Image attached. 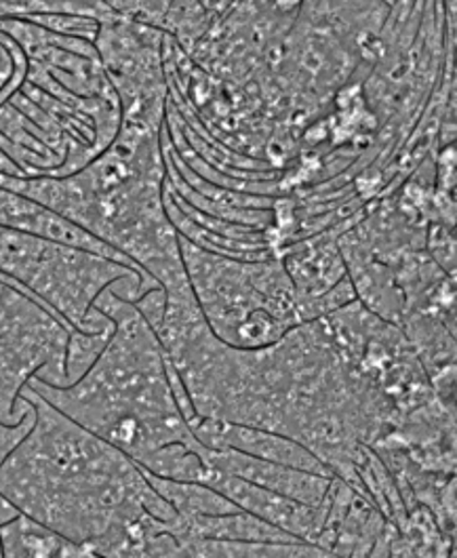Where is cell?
<instances>
[{"instance_id":"4","label":"cell","mask_w":457,"mask_h":558,"mask_svg":"<svg viewBox=\"0 0 457 558\" xmlns=\"http://www.w3.org/2000/svg\"><path fill=\"white\" fill-rule=\"evenodd\" d=\"M180 245L199 306L224 343L262 350L304 323L282 262L234 259L196 247L182 236Z\"/></svg>"},{"instance_id":"18","label":"cell","mask_w":457,"mask_h":558,"mask_svg":"<svg viewBox=\"0 0 457 558\" xmlns=\"http://www.w3.org/2000/svg\"><path fill=\"white\" fill-rule=\"evenodd\" d=\"M28 22H34L47 31L56 32L61 36H74V38H85L95 43L101 22L85 17V15H65V13H56V15H36Z\"/></svg>"},{"instance_id":"9","label":"cell","mask_w":457,"mask_h":558,"mask_svg":"<svg viewBox=\"0 0 457 558\" xmlns=\"http://www.w3.org/2000/svg\"><path fill=\"white\" fill-rule=\"evenodd\" d=\"M192 435L196 440L209 449H232L241 451L244 456L260 458L275 464L291 465L304 472H312L318 476L334 478L336 474L321 458H316L304 445L289 436L278 435L273 430L239 426L224 420H212L196 415L188 422Z\"/></svg>"},{"instance_id":"15","label":"cell","mask_w":457,"mask_h":558,"mask_svg":"<svg viewBox=\"0 0 457 558\" xmlns=\"http://www.w3.org/2000/svg\"><path fill=\"white\" fill-rule=\"evenodd\" d=\"M115 329L101 331V333H85L79 329H72L70 340H68V350H65V377L68 386L79 381L85 373L92 369L104 348L112 338Z\"/></svg>"},{"instance_id":"12","label":"cell","mask_w":457,"mask_h":558,"mask_svg":"<svg viewBox=\"0 0 457 558\" xmlns=\"http://www.w3.org/2000/svg\"><path fill=\"white\" fill-rule=\"evenodd\" d=\"M2 558H101L17 514L0 525Z\"/></svg>"},{"instance_id":"2","label":"cell","mask_w":457,"mask_h":558,"mask_svg":"<svg viewBox=\"0 0 457 558\" xmlns=\"http://www.w3.org/2000/svg\"><path fill=\"white\" fill-rule=\"evenodd\" d=\"M165 131V129H163ZM163 131L119 129L115 144L61 178L0 175L20 192L119 251L165 291L190 284L180 232L167 214Z\"/></svg>"},{"instance_id":"3","label":"cell","mask_w":457,"mask_h":558,"mask_svg":"<svg viewBox=\"0 0 457 558\" xmlns=\"http://www.w3.org/2000/svg\"><path fill=\"white\" fill-rule=\"evenodd\" d=\"M95 308L115 323V333L92 369L63 388L38 379L28 388L135 464L171 445H194L171 390L169 361L148 320L110 287Z\"/></svg>"},{"instance_id":"16","label":"cell","mask_w":457,"mask_h":558,"mask_svg":"<svg viewBox=\"0 0 457 558\" xmlns=\"http://www.w3.org/2000/svg\"><path fill=\"white\" fill-rule=\"evenodd\" d=\"M28 72V60L22 51V47L0 32V106L15 94Z\"/></svg>"},{"instance_id":"5","label":"cell","mask_w":457,"mask_h":558,"mask_svg":"<svg viewBox=\"0 0 457 558\" xmlns=\"http://www.w3.org/2000/svg\"><path fill=\"white\" fill-rule=\"evenodd\" d=\"M127 277L156 282L104 255L0 226V280L22 289L79 331L115 329V323L95 308V300Z\"/></svg>"},{"instance_id":"21","label":"cell","mask_w":457,"mask_h":558,"mask_svg":"<svg viewBox=\"0 0 457 558\" xmlns=\"http://www.w3.org/2000/svg\"><path fill=\"white\" fill-rule=\"evenodd\" d=\"M0 558H2V544H0Z\"/></svg>"},{"instance_id":"10","label":"cell","mask_w":457,"mask_h":558,"mask_svg":"<svg viewBox=\"0 0 457 558\" xmlns=\"http://www.w3.org/2000/svg\"><path fill=\"white\" fill-rule=\"evenodd\" d=\"M201 456L215 470L228 472L262 489H268L278 496L291 497L308 506H323L334 481L329 476H318L291 465L266 462L232 449H209L203 445Z\"/></svg>"},{"instance_id":"17","label":"cell","mask_w":457,"mask_h":558,"mask_svg":"<svg viewBox=\"0 0 457 558\" xmlns=\"http://www.w3.org/2000/svg\"><path fill=\"white\" fill-rule=\"evenodd\" d=\"M119 17L163 31L176 0H104Z\"/></svg>"},{"instance_id":"13","label":"cell","mask_w":457,"mask_h":558,"mask_svg":"<svg viewBox=\"0 0 457 558\" xmlns=\"http://www.w3.org/2000/svg\"><path fill=\"white\" fill-rule=\"evenodd\" d=\"M151 485L156 494L163 497L183 519H196V517H219V514H232L241 508L234 506L228 497L217 494L212 487L199 485V483H180L154 476L146 472Z\"/></svg>"},{"instance_id":"1","label":"cell","mask_w":457,"mask_h":558,"mask_svg":"<svg viewBox=\"0 0 457 558\" xmlns=\"http://www.w3.org/2000/svg\"><path fill=\"white\" fill-rule=\"evenodd\" d=\"M31 433L0 465V499L32 523L110 558L148 517L178 512L156 494L146 470L65 417L26 386Z\"/></svg>"},{"instance_id":"8","label":"cell","mask_w":457,"mask_h":558,"mask_svg":"<svg viewBox=\"0 0 457 558\" xmlns=\"http://www.w3.org/2000/svg\"><path fill=\"white\" fill-rule=\"evenodd\" d=\"M205 487H212L217 494L228 497L234 506H239L244 512L275 525V527L308 542L318 544L325 521H327V504L323 506H308L302 501H296L291 497L278 496L268 489H262L249 481L239 476H232L228 472L212 468V474L205 483Z\"/></svg>"},{"instance_id":"11","label":"cell","mask_w":457,"mask_h":558,"mask_svg":"<svg viewBox=\"0 0 457 558\" xmlns=\"http://www.w3.org/2000/svg\"><path fill=\"white\" fill-rule=\"evenodd\" d=\"M0 226L11 228V230H20V232H28V234H36V236H45V239L65 243V245H72V247L85 248V251H92L97 255H104L108 259L121 262L133 270H140L119 251H115V248L108 247L106 243L97 241L83 228L74 226L72 221L61 218L58 214H53L51 209L32 201L28 196L4 186H0Z\"/></svg>"},{"instance_id":"20","label":"cell","mask_w":457,"mask_h":558,"mask_svg":"<svg viewBox=\"0 0 457 558\" xmlns=\"http://www.w3.org/2000/svg\"><path fill=\"white\" fill-rule=\"evenodd\" d=\"M15 517H17V514H15ZM11 519H13L11 514H0V525H4V523H7V521H11Z\"/></svg>"},{"instance_id":"19","label":"cell","mask_w":457,"mask_h":558,"mask_svg":"<svg viewBox=\"0 0 457 558\" xmlns=\"http://www.w3.org/2000/svg\"><path fill=\"white\" fill-rule=\"evenodd\" d=\"M32 407V404H31ZM32 424H34V409H31V413L15 426H9V424H2L0 422V465L7 462V458L15 451V447L24 440V436L31 433ZM0 514H11L15 517L17 510H13L4 499H0Z\"/></svg>"},{"instance_id":"6","label":"cell","mask_w":457,"mask_h":558,"mask_svg":"<svg viewBox=\"0 0 457 558\" xmlns=\"http://www.w3.org/2000/svg\"><path fill=\"white\" fill-rule=\"evenodd\" d=\"M95 49L119 97L121 126L163 131L169 104L165 32L117 17L101 24Z\"/></svg>"},{"instance_id":"7","label":"cell","mask_w":457,"mask_h":558,"mask_svg":"<svg viewBox=\"0 0 457 558\" xmlns=\"http://www.w3.org/2000/svg\"><path fill=\"white\" fill-rule=\"evenodd\" d=\"M72 329L45 304L0 280V348L17 356L34 379L68 386L65 350Z\"/></svg>"},{"instance_id":"14","label":"cell","mask_w":457,"mask_h":558,"mask_svg":"<svg viewBox=\"0 0 457 558\" xmlns=\"http://www.w3.org/2000/svg\"><path fill=\"white\" fill-rule=\"evenodd\" d=\"M56 13L85 15L101 24L119 17L104 0H0V22L31 20L36 15H56Z\"/></svg>"}]
</instances>
